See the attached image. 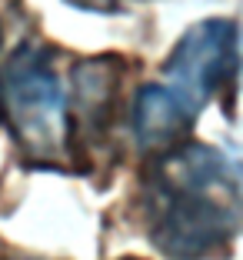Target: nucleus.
Here are the masks:
<instances>
[{"instance_id":"f257e3e1","label":"nucleus","mask_w":243,"mask_h":260,"mask_svg":"<svg viewBox=\"0 0 243 260\" xmlns=\"http://www.w3.org/2000/svg\"><path fill=\"white\" fill-rule=\"evenodd\" d=\"M140 210L153 247L170 260H213L240 227L236 167L217 147L180 144L144 174Z\"/></svg>"},{"instance_id":"f03ea898","label":"nucleus","mask_w":243,"mask_h":260,"mask_svg":"<svg viewBox=\"0 0 243 260\" xmlns=\"http://www.w3.org/2000/svg\"><path fill=\"white\" fill-rule=\"evenodd\" d=\"M0 114L33 164H67V93L40 44H20L0 77Z\"/></svg>"},{"instance_id":"7ed1b4c3","label":"nucleus","mask_w":243,"mask_h":260,"mask_svg":"<svg viewBox=\"0 0 243 260\" xmlns=\"http://www.w3.org/2000/svg\"><path fill=\"white\" fill-rule=\"evenodd\" d=\"M163 77L173 93H180L190 107H203L227 87L236 84V23L223 17L193 23L177 40Z\"/></svg>"},{"instance_id":"20e7f679","label":"nucleus","mask_w":243,"mask_h":260,"mask_svg":"<svg viewBox=\"0 0 243 260\" xmlns=\"http://www.w3.org/2000/svg\"><path fill=\"white\" fill-rule=\"evenodd\" d=\"M127 63L120 54H100L70 70L67 97V160L87 164L93 150H103L114 137L120 87Z\"/></svg>"},{"instance_id":"39448f33","label":"nucleus","mask_w":243,"mask_h":260,"mask_svg":"<svg viewBox=\"0 0 243 260\" xmlns=\"http://www.w3.org/2000/svg\"><path fill=\"white\" fill-rule=\"evenodd\" d=\"M197 107H190L180 93L167 84L140 87L133 100V137L144 153H170L190 140V130L197 123Z\"/></svg>"},{"instance_id":"423d86ee","label":"nucleus","mask_w":243,"mask_h":260,"mask_svg":"<svg viewBox=\"0 0 243 260\" xmlns=\"http://www.w3.org/2000/svg\"><path fill=\"white\" fill-rule=\"evenodd\" d=\"M70 7H80V10H100V14H103V10H117V4H120V0H67Z\"/></svg>"},{"instance_id":"0eeeda50","label":"nucleus","mask_w":243,"mask_h":260,"mask_svg":"<svg viewBox=\"0 0 243 260\" xmlns=\"http://www.w3.org/2000/svg\"><path fill=\"white\" fill-rule=\"evenodd\" d=\"M4 260H47V257H33V253H7Z\"/></svg>"},{"instance_id":"6e6552de","label":"nucleus","mask_w":243,"mask_h":260,"mask_svg":"<svg viewBox=\"0 0 243 260\" xmlns=\"http://www.w3.org/2000/svg\"><path fill=\"white\" fill-rule=\"evenodd\" d=\"M0 120H4V114H0Z\"/></svg>"},{"instance_id":"1a4fd4ad","label":"nucleus","mask_w":243,"mask_h":260,"mask_svg":"<svg viewBox=\"0 0 243 260\" xmlns=\"http://www.w3.org/2000/svg\"><path fill=\"white\" fill-rule=\"evenodd\" d=\"M127 260H133V257H127Z\"/></svg>"}]
</instances>
